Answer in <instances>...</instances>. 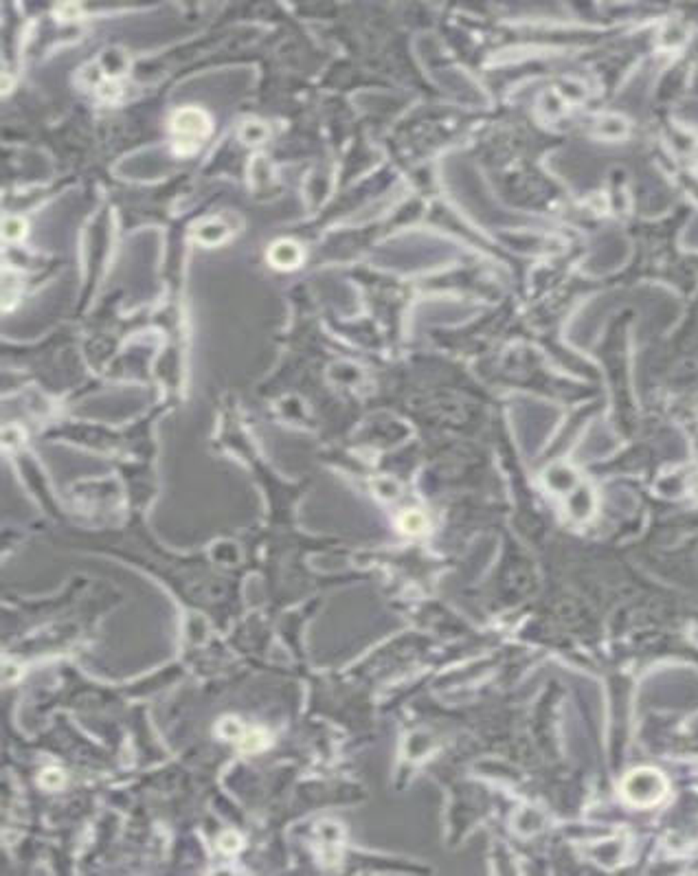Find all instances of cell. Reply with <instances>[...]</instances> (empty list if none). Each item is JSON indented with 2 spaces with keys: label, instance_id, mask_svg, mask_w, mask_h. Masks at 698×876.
Masks as SVG:
<instances>
[{
  "label": "cell",
  "instance_id": "1",
  "mask_svg": "<svg viewBox=\"0 0 698 876\" xmlns=\"http://www.w3.org/2000/svg\"><path fill=\"white\" fill-rule=\"evenodd\" d=\"M172 150L178 157L198 152L200 145L211 134V117L198 106L178 108L170 119Z\"/></svg>",
  "mask_w": 698,
  "mask_h": 876
},
{
  "label": "cell",
  "instance_id": "2",
  "mask_svg": "<svg viewBox=\"0 0 698 876\" xmlns=\"http://www.w3.org/2000/svg\"><path fill=\"white\" fill-rule=\"evenodd\" d=\"M622 793L624 797L635 806L648 808L659 804L668 793V782L659 771L654 769H637L626 776L622 782Z\"/></svg>",
  "mask_w": 698,
  "mask_h": 876
},
{
  "label": "cell",
  "instance_id": "3",
  "mask_svg": "<svg viewBox=\"0 0 698 876\" xmlns=\"http://www.w3.org/2000/svg\"><path fill=\"white\" fill-rule=\"evenodd\" d=\"M301 260H303V251L299 244L292 240H279L268 251V262L281 270L296 268L301 264Z\"/></svg>",
  "mask_w": 698,
  "mask_h": 876
},
{
  "label": "cell",
  "instance_id": "4",
  "mask_svg": "<svg viewBox=\"0 0 698 876\" xmlns=\"http://www.w3.org/2000/svg\"><path fill=\"white\" fill-rule=\"evenodd\" d=\"M226 235H229L226 224H222L220 220H215V217H211V220H204V222H200V224L193 226V238H196L200 244H206V247H213V244H220L222 240H226Z\"/></svg>",
  "mask_w": 698,
  "mask_h": 876
},
{
  "label": "cell",
  "instance_id": "5",
  "mask_svg": "<svg viewBox=\"0 0 698 876\" xmlns=\"http://www.w3.org/2000/svg\"><path fill=\"white\" fill-rule=\"evenodd\" d=\"M397 525H400V530H402L404 534H422L424 530H426V517L422 512H418V510H409V512H404L402 517H400V521H397Z\"/></svg>",
  "mask_w": 698,
  "mask_h": 876
},
{
  "label": "cell",
  "instance_id": "6",
  "mask_svg": "<svg viewBox=\"0 0 698 876\" xmlns=\"http://www.w3.org/2000/svg\"><path fill=\"white\" fill-rule=\"evenodd\" d=\"M266 744H268V738H266V733L260 731V729H255V731L247 733V736H242V749L244 751H257Z\"/></svg>",
  "mask_w": 698,
  "mask_h": 876
},
{
  "label": "cell",
  "instance_id": "7",
  "mask_svg": "<svg viewBox=\"0 0 698 876\" xmlns=\"http://www.w3.org/2000/svg\"><path fill=\"white\" fill-rule=\"evenodd\" d=\"M3 233H5V240H20L24 235V222L20 217H5Z\"/></svg>",
  "mask_w": 698,
  "mask_h": 876
},
{
  "label": "cell",
  "instance_id": "8",
  "mask_svg": "<svg viewBox=\"0 0 698 876\" xmlns=\"http://www.w3.org/2000/svg\"><path fill=\"white\" fill-rule=\"evenodd\" d=\"M40 782H42V787H46V789H60L62 784H64V776H62V771H57V769H46V771H42Z\"/></svg>",
  "mask_w": 698,
  "mask_h": 876
},
{
  "label": "cell",
  "instance_id": "9",
  "mask_svg": "<svg viewBox=\"0 0 698 876\" xmlns=\"http://www.w3.org/2000/svg\"><path fill=\"white\" fill-rule=\"evenodd\" d=\"M240 846H242V839H240L238 834L226 832V834L220 837V848H222L224 852H238Z\"/></svg>",
  "mask_w": 698,
  "mask_h": 876
},
{
  "label": "cell",
  "instance_id": "10",
  "mask_svg": "<svg viewBox=\"0 0 698 876\" xmlns=\"http://www.w3.org/2000/svg\"><path fill=\"white\" fill-rule=\"evenodd\" d=\"M222 733L226 738H242V725L238 723V720L226 718L222 723Z\"/></svg>",
  "mask_w": 698,
  "mask_h": 876
}]
</instances>
